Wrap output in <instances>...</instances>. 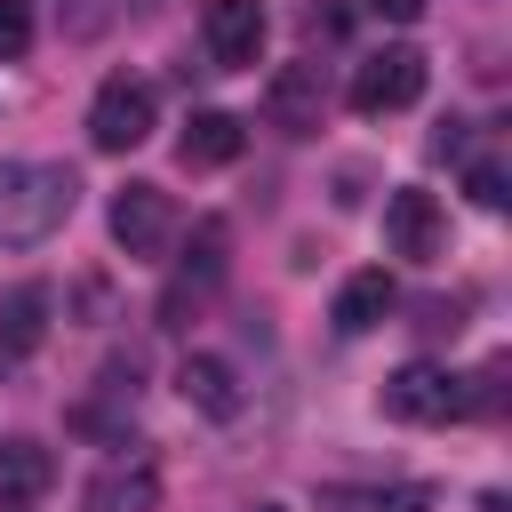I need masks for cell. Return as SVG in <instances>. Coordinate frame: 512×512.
Returning <instances> with one entry per match:
<instances>
[{
    "label": "cell",
    "mask_w": 512,
    "mask_h": 512,
    "mask_svg": "<svg viewBox=\"0 0 512 512\" xmlns=\"http://www.w3.org/2000/svg\"><path fill=\"white\" fill-rule=\"evenodd\" d=\"M504 184H512V168H504V152H480V160L464 168V192H472L480 208H504V200H512Z\"/></svg>",
    "instance_id": "17"
},
{
    "label": "cell",
    "mask_w": 512,
    "mask_h": 512,
    "mask_svg": "<svg viewBox=\"0 0 512 512\" xmlns=\"http://www.w3.org/2000/svg\"><path fill=\"white\" fill-rule=\"evenodd\" d=\"M176 392H184V408H200V416H240V368L232 360H216V352H184V368H176Z\"/></svg>",
    "instance_id": "12"
},
{
    "label": "cell",
    "mask_w": 512,
    "mask_h": 512,
    "mask_svg": "<svg viewBox=\"0 0 512 512\" xmlns=\"http://www.w3.org/2000/svg\"><path fill=\"white\" fill-rule=\"evenodd\" d=\"M152 120H160V96H152V80H136V72H112V80L96 88V104H88V144H96V152H136V144L152 136Z\"/></svg>",
    "instance_id": "3"
},
{
    "label": "cell",
    "mask_w": 512,
    "mask_h": 512,
    "mask_svg": "<svg viewBox=\"0 0 512 512\" xmlns=\"http://www.w3.org/2000/svg\"><path fill=\"white\" fill-rule=\"evenodd\" d=\"M48 280H16L8 296H0V368H16V360H32L40 352V336H48Z\"/></svg>",
    "instance_id": "11"
},
{
    "label": "cell",
    "mask_w": 512,
    "mask_h": 512,
    "mask_svg": "<svg viewBox=\"0 0 512 512\" xmlns=\"http://www.w3.org/2000/svg\"><path fill=\"white\" fill-rule=\"evenodd\" d=\"M224 264H232V224L224 216H200L192 224V248H184V264H176V280L160 296V328H192V312L224 288Z\"/></svg>",
    "instance_id": "2"
},
{
    "label": "cell",
    "mask_w": 512,
    "mask_h": 512,
    "mask_svg": "<svg viewBox=\"0 0 512 512\" xmlns=\"http://www.w3.org/2000/svg\"><path fill=\"white\" fill-rule=\"evenodd\" d=\"M80 512H160V464L152 456H120L88 480Z\"/></svg>",
    "instance_id": "10"
},
{
    "label": "cell",
    "mask_w": 512,
    "mask_h": 512,
    "mask_svg": "<svg viewBox=\"0 0 512 512\" xmlns=\"http://www.w3.org/2000/svg\"><path fill=\"white\" fill-rule=\"evenodd\" d=\"M240 144H248V128H240L232 112H216V104H208V112H192V120H184L176 160H184V168H232V160H240Z\"/></svg>",
    "instance_id": "14"
},
{
    "label": "cell",
    "mask_w": 512,
    "mask_h": 512,
    "mask_svg": "<svg viewBox=\"0 0 512 512\" xmlns=\"http://www.w3.org/2000/svg\"><path fill=\"white\" fill-rule=\"evenodd\" d=\"M432 504V488H416V480H400V488H328L320 496V512H424Z\"/></svg>",
    "instance_id": "16"
},
{
    "label": "cell",
    "mask_w": 512,
    "mask_h": 512,
    "mask_svg": "<svg viewBox=\"0 0 512 512\" xmlns=\"http://www.w3.org/2000/svg\"><path fill=\"white\" fill-rule=\"evenodd\" d=\"M264 120L280 136H320L328 120V88H320V64H280L272 88H264Z\"/></svg>",
    "instance_id": "9"
},
{
    "label": "cell",
    "mask_w": 512,
    "mask_h": 512,
    "mask_svg": "<svg viewBox=\"0 0 512 512\" xmlns=\"http://www.w3.org/2000/svg\"><path fill=\"white\" fill-rule=\"evenodd\" d=\"M168 240H176V200L160 184H120L112 192V248L136 264H160Z\"/></svg>",
    "instance_id": "4"
},
{
    "label": "cell",
    "mask_w": 512,
    "mask_h": 512,
    "mask_svg": "<svg viewBox=\"0 0 512 512\" xmlns=\"http://www.w3.org/2000/svg\"><path fill=\"white\" fill-rule=\"evenodd\" d=\"M400 296H392V272L384 264H368V272H352L344 288H336V336H368V328H384V312H392Z\"/></svg>",
    "instance_id": "15"
},
{
    "label": "cell",
    "mask_w": 512,
    "mask_h": 512,
    "mask_svg": "<svg viewBox=\"0 0 512 512\" xmlns=\"http://www.w3.org/2000/svg\"><path fill=\"white\" fill-rule=\"evenodd\" d=\"M368 8H376L384 24H416V16H424V0H368Z\"/></svg>",
    "instance_id": "19"
},
{
    "label": "cell",
    "mask_w": 512,
    "mask_h": 512,
    "mask_svg": "<svg viewBox=\"0 0 512 512\" xmlns=\"http://www.w3.org/2000/svg\"><path fill=\"white\" fill-rule=\"evenodd\" d=\"M384 240H392V256H408V264L448 256V216H440V200H432L424 184H400V192L384 200Z\"/></svg>",
    "instance_id": "7"
},
{
    "label": "cell",
    "mask_w": 512,
    "mask_h": 512,
    "mask_svg": "<svg viewBox=\"0 0 512 512\" xmlns=\"http://www.w3.org/2000/svg\"><path fill=\"white\" fill-rule=\"evenodd\" d=\"M56 488V456L40 440H0V512H24Z\"/></svg>",
    "instance_id": "13"
},
{
    "label": "cell",
    "mask_w": 512,
    "mask_h": 512,
    "mask_svg": "<svg viewBox=\"0 0 512 512\" xmlns=\"http://www.w3.org/2000/svg\"><path fill=\"white\" fill-rule=\"evenodd\" d=\"M80 208V176L64 160H0V248H40Z\"/></svg>",
    "instance_id": "1"
},
{
    "label": "cell",
    "mask_w": 512,
    "mask_h": 512,
    "mask_svg": "<svg viewBox=\"0 0 512 512\" xmlns=\"http://www.w3.org/2000/svg\"><path fill=\"white\" fill-rule=\"evenodd\" d=\"M200 40L216 72H256L264 56V0H200Z\"/></svg>",
    "instance_id": "6"
},
{
    "label": "cell",
    "mask_w": 512,
    "mask_h": 512,
    "mask_svg": "<svg viewBox=\"0 0 512 512\" xmlns=\"http://www.w3.org/2000/svg\"><path fill=\"white\" fill-rule=\"evenodd\" d=\"M384 416L392 424H448L456 416V376L432 368V360H408L384 376Z\"/></svg>",
    "instance_id": "8"
},
{
    "label": "cell",
    "mask_w": 512,
    "mask_h": 512,
    "mask_svg": "<svg viewBox=\"0 0 512 512\" xmlns=\"http://www.w3.org/2000/svg\"><path fill=\"white\" fill-rule=\"evenodd\" d=\"M32 56V8L24 0H0V64Z\"/></svg>",
    "instance_id": "18"
},
{
    "label": "cell",
    "mask_w": 512,
    "mask_h": 512,
    "mask_svg": "<svg viewBox=\"0 0 512 512\" xmlns=\"http://www.w3.org/2000/svg\"><path fill=\"white\" fill-rule=\"evenodd\" d=\"M256 512H280V504H256Z\"/></svg>",
    "instance_id": "20"
},
{
    "label": "cell",
    "mask_w": 512,
    "mask_h": 512,
    "mask_svg": "<svg viewBox=\"0 0 512 512\" xmlns=\"http://www.w3.org/2000/svg\"><path fill=\"white\" fill-rule=\"evenodd\" d=\"M424 96V48H376L352 64V112H408Z\"/></svg>",
    "instance_id": "5"
}]
</instances>
